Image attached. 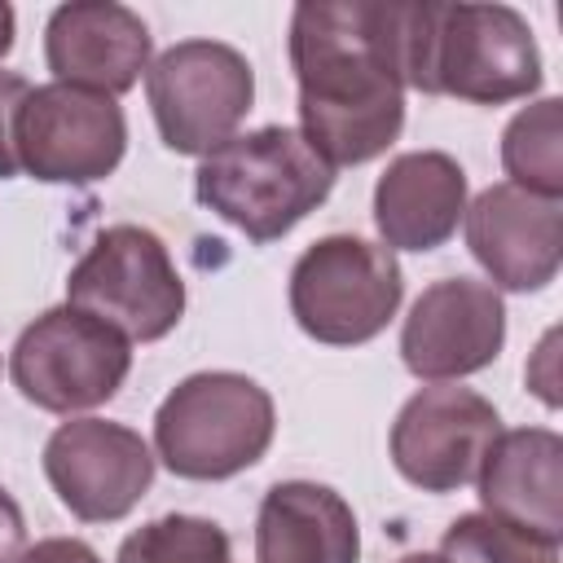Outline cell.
<instances>
[{
	"label": "cell",
	"instance_id": "obj_21",
	"mask_svg": "<svg viewBox=\"0 0 563 563\" xmlns=\"http://www.w3.org/2000/svg\"><path fill=\"white\" fill-rule=\"evenodd\" d=\"M26 92H31V84L18 70H0V180H13L18 176L13 132H18V110H22Z\"/></svg>",
	"mask_w": 563,
	"mask_h": 563
},
{
	"label": "cell",
	"instance_id": "obj_1",
	"mask_svg": "<svg viewBox=\"0 0 563 563\" xmlns=\"http://www.w3.org/2000/svg\"><path fill=\"white\" fill-rule=\"evenodd\" d=\"M299 132L330 167H361L405 128L400 0H303L290 13Z\"/></svg>",
	"mask_w": 563,
	"mask_h": 563
},
{
	"label": "cell",
	"instance_id": "obj_20",
	"mask_svg": "<svg viewBox=\"0 0 563 563\" xmlns=\"http://www.w3.org/2000/svg\"><path fill=\"white\" fill-rule=\"evenodd\" d=\"M114 563H229V537L198 515H163L123 537Z\"/></svg>",
	"mask_w": 563,
	"mask_h": 563
},
{
	"label": "cell",
	"instance_id": "obj_9",
	"mask_svg": "<svg viewBox=\"0 0 563 563\" xmlns=\"http://www.w3.org/2000/svg\"><path fill=\"white\" fill-rule=\"evenodd\" d=\"M18 172L44 185H92L106 180L128 150L123 106L106 92L40 84L18 110Z\"/></svg>",
	"mask_w": 563,
	"mask_h": 563
},
{
	"label": "cell",
	"instance_id": "obj_15",
	"mask_svg": "<svg viewBox=\"0 0 563 563\" xmlns=\"http://www.w3.org/2000/svg\"><path fill=\"white\" fill-rule=\"evenodd\" d=\"M466 216V172L444 150H409L387 163L374 185V229L383 246L396 251H435L444 246Z\"/></svg>",
	"mask_w": 563,
	"mask_h": 563
},
{
	"label": "cell",
	"instance_id": "obj_6",
	"mask_svg": "<svg viewBox=\"0 0 563 563\" xmlns=\"http://www.w3.org/2000/svg\"><path fill=\"white\" fill-rule=\"evenodd\" d=\"M66 303L106 321L128 343H158L185 317V282L145 224H110L66 277Z\"/></svg>",
	"mask_w": 563,
	"mask_h": 563
},
{
	"label": "cell",
	"instance_id": "obj_2",
	"mask_svg": "<svg viewBox=\"0 0 563 563\" xmlns=\"http://www.w3.org/2000/svg\"><path fill=\"white\" fill-rule=\"evenodd\" d=\"M400 79L427 97L475 106L523 101L541 88V48L510 4L400 0Z\"/></svg>",
	"mask_w": 563,
	"mask_h": 563
},
{
	"label": "cell",
	"instance_id": "obj_25",
	"mask_svg": "<svg viewBox=\"0 0 563 563\" xmlns=\"http://www.w3.org/2000/svg\"><path fill=\"white\" fill-rule=\"evenodd\" d=\"M13 31H18L13 4H4V0H0V62H4V57H9V48H13Z\"/></svg>",
	"mask_w": 563,
	"mask_h": 563
},
{
	"label": "cell",
	"instance_id": "obj_14",
	"mask_svg": "<svg viewBox=\"0 0 563 563\" xmlns=\"http://www.w3.org/2000/svg\"><path fill=\"white\" fill-rule=\"evenodd\" d=\"M150 26L114 0H70L48 13L44 62L57 84L119 97L150 70Z\"/></svg>",
	"mask_w": 563,
	"mask_h": 563
},
{
	"label": "cell",
	"instance_id": "obj_19",
	"mask_svg": "<svg viewBox=\"0 0 563 563\" xmlns=\"http://www.w3.org/2000/svg\"><path fill=\"white\" fill-rule=\"evenodd\" d=\"M440 559L444 563H559V541L532 537L528 528L471 510L444 528Z\"/></svg>",
	"mask_w": 563,
	"mask_h": 563
},
{
	"label": "cell",
	"instance_id": "obj_24",
	"mask_svg": "<svg viewBox=\"0 0 563 563\" xmlns=\"http://www.w3.org/2000/svg\"><path fill=\"white\" fill-rule=\"evenodd\" d=\"M554 339H559V334L550 330V334L541 339V347H537V361L528 365V387H532L550 409L559 405V391H554V387H559V383H554Z\"/></svg>",
	"mask_w": 563,
	"mask_h": 563
},
{
	"label": "cell",
	"instance_id": "obj_3",
	"mask_svg": "<svg viewBox=\"0 0 563 563\" xmlns=\"http://www.w3.org/2000/svg\"><path fill=\"white\" fill-rule=\"evenodd\" d=\"M330 189L334 167L303 141L299 128L282 123L229 136L220 150L202 154L194 172L198 202L246 233L255 246L286 238L330 198Z\"/></svg>",
	"mask_w": 563,
	"mask_h": 563
},
{
	"label": "cell",
	"instance_id": "obj_5",
	"mask_svg": "<svg viewBox=\"0 0 563 563\" xmlns=\"http://www.w3.org/2000/svg\"><path fill=\"white\" fill-rule=\"evenodd\" d=\"M295 325L330 347H361L387 330L405 299V273L383 242L356 233L317 238L290 268Z\"/></svg>",
	"mask_w": 563,
	"mask_h": 563
},
{
	"label": "cell",
	"instance_id": "obj_10",
	"mask_svg": "<svg viewBox=\"0 0 563 563\" xmlns=\"http://www.w3.org/2000/svg\"><path fill=\"white\" fill-rule=\"evenodd\" d=\"M501 413L471 387L435 383L413 391L391 422V466L422 493H457L475 479Z\"/></svg>",
	"mask_w": 563,
	"mask_h": 563
},
{
	"label": "cell",
	"instance_id": "obj_16",
	"mask_svg": "<svg viewBox=\"0 0 563 563\" xmlns=\"http://www.w3.org/2000/svg\"><path fill=\"white\" fill-rule=\"evenodd\" d=\"M475 488L484 515H497L532 537L563 541V440L550 427L497 431L488 444Z\"/></svg>",
	"mask_w": 563,
	"mask_h": 563
},
{
	"label": "cell",
	"instance_id": "obj_13",
	"mask_svg": "<svg viewBox=\"0 0 563 563\" xmlns=\"http://www.w3.org/2000/svg\"><path fill=\"white\" fill-rule=\"evenodd\" d=\"M466 246L493 290H545L563 260V198L528 194L497 180L466 207Z\"/></svg>",
	"mask_w": 563,
	"mask_h": 563
},
{
	"label": "cell",
	"instance_id": "obj_7",
	"mask_svg": "<svg viewBox=\"0 0 563 563\" xmlns=\"http://www.w3.org/2000/svg\"><path fill=\"white\" fill-rule=\"evenodd\" d=\"M128 369V339L70 303L40 312L9 352L13 387L44 413H79L114 400Z\"/></svg>",
	"mask_w": 563,
	"mask_h": 563
},
{
	"label": "cell",
	"instance_id": "obj_22",
	"mask_svg": "<svg viewBox=\"0 0 563 563\" xmlns=\"http://www.w3.org/2000/svg\"><path fill=\"white\" fill-rule=\"evenodd\" d=\"M18 563H101V554L79 537H44L18 554Z\"/></svg>",
	"mask_w": 563,
	"mask_h": 563
},
{
	"label": "cell",
	"instance_id": "obj_11",
	"mask_svg": "<svg viewBox=\"0 0 563 563\" xmlns=\"http://www.w3.org/2000/svg\"><path fill=\"white\" fill-rule=\"evenodd\" d=\"M154 449L141 431L106 418H70L44 444V475L57 501L84 523H114L154 484Z\"/></svg>",
	"mask_w": 563,
	"mask_h": 563
},
{
	"label": "cell",
	"instance_id": "obj_18",
	"mask_svg": "<svg viewBox=\"0 0 563 563\" xmlns=\"http://www.w3.org/2000/svg\"><path fill=\"white\" fill-rule=\"evenodd\" d=\"M501 167L510 185L541 198H563V101L559 97H541L506 123Z\"/></svg>",
	"mask_w": 563,
	"mask_h": 563
},
{
	"label": "cell",
	"instance_id": "obj_17",
	"mask_svg": "<svg viewBox=\"0 0 563 563\" xmlns=\"http://www.w3.org/2000/svg\"><path fill=\"white\" fill-rule=\"evenodd\" d=\"M361 528L343 493L312 479H282L255 515V563H356Z\"/></svg>",
	"mask_w": 563,
	"mask_h": 563
},
{
	"label": "cell",
	"instance_id": "obj_8",
	"mask_svg": "<svg viewBox=\"0 0 563 563\" xmlns=\"http://www.w3.org/2000/svg\"><path fill=\"white\" fill-rule=\"evenodd\" d=\"M145 97L163 145L202 158L238 136L255 101V70L233 44L180 40L150 62Z\"/></svg>",
	"mask_w": 563,
	"mask_h": 563
},
{
	"label": "cell",
	"instance_id": "obj_4",
	"mask_svg": "<svg viewBox=\"0 0 563 563\" xmlns=\"http://www.w3.org/2000/svg\"><path fill=\"white\" fill-rule=\"evenodd\" d=\"M277 431L273 396L233 369L180 378L154 413V457L180 479H233L251 471Z\"/></svg>",
	"mask_w": 563,
	"mask_h": 563
},
{
	"label": "cell",
	"instance_id": "obj_26",
	"mask_svg": "<svg viewBox=\"0 0 563 563\" xmlns=\"http://www.w3.org/2000/svg\"><path fill=\"white\" fill-rule=\"evenodd\" d=\"M400 563H444V559L440 554H405Z\"/></svg>",
	"mask_w": 563,
	"mask_h": 563
},
{
	"label": "cell",
	"instance_id": "obj_23",
	"mask_svg": "<svg viewBox=\"0 0 563 563\" xmlns=\"http://www.w3.org/2000/svg\"><path fill=\"white\" fill-rule=\"evenodd\" d=\"M22 550H26V519L13 493L0 484V563H18Z\"/></svg>",
	"mask_w": 563,
	"mask_h": 563
},
{
	"label": "cell",
	"instance_id": "obj_12",
	"mask_svg": "<svg viewBox=\"0 0 563 563\" xmlns=\"http://www.w3.org/2000/svg\"><path fill=\"white\" fill-rule=\"evenodd\" d=\"M506 347V303L501 290L475 277L431 282L405 325H400V361L422 383H453L488 369Z\"/></svg>",
	"mask_w": 563,
	"mask_h": 563
}]
</instances>
